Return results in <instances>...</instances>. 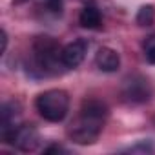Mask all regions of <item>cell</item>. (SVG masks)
Here are the masks:
<instances>
[{
    "instance_id": "cell-1",
    "label": "cell",
    "mask_w": 155,
    "mask_h": 155,
    "mask_svg": "<svg viewBox=\"0 0 155 155\" xmlns=\"http://www.w3.org/2000/svg\"><path fill=\"white\" fill-rule=\"evenodd\" d=\"M108 119V108L104 102L97 99H90L82 102V108L77 115V119L71 122L68 133L73 142L77 144H93Z\"/></svg>"
},
{
    "instance_id": "cell-2",
    "label": "cell",
    "mask_w": 155,
    "mask_h": 155,
    "mask_svg": "<svg viewBox=\"0 0 155 155\" xmlns=\"http://www.w3.org/2000/svg\"><path fill=\"white\" fill-rule=\"evenodd\" d=\"M33 58H35L37 68L42 73H48V75H57L62 68H66L64 62H62L60 44L53 37H48V35H42V37L35 38V42H33Z\"/></svg>"
},
{
    "instance_id": "cell-3",
    "label": "cell",
    "mask_w": 155,
    "mask_h": 155,
    "mask_svg": "<svg viewBox=\"0 0 155 155\" xmlns=\"http://www.w3.org/2000/svg\"><path fill=\"white\" fill-rule=\"evenodd\" d=\"M37 110L42 119L49 122H60L69 110V95L64 90H48L37 97Z\"/></svg>"
},
{
    "instance_id": "cell-4",
    "label": "cell",
    "mask_w": 155,
    "mask_h": 155,
    "mask_svg": "<svg viewBox=\"0 0 155 155\" xmlns=\"http://www.w3.org/2000/svg\"><path fill=\"white\" fill-rule=\"evenodd\" d=\"M2 140L20 151H35L40 144V133L33 124H18L9 133L2 135Z\"/></svg>"
},
{
    "instance_id": "cell-5",
    "label": "cell",
    "mask_w": 155,
    "mask_h": 155,
    "mask_svg": "<svg viewBox=\"0 0 155 155\" xmlns=\"http://www.w3.org/2000/svg\"><path fill=\"white\" fill-rule=\"evenodd\" d=\"M122 95L128 102H133V104H142V102H148L153 95V88H151V82L146 79V77H140V75H133L130 79H126L124 86H122Z\"/></svg>"
},
{
    "instance_id": "cell-6",
    "label": "cell",
    "mask_w": 155,
    "mask_h": 155,
    "mask_svg": "<svg viewBox=\"0 0 155 155\" xmlns=\"http://www.w3.org/2000/svg\"><path fill=\"white\" fill-rule=\"evenodd\" d=\"M88 42L84 38H77L73 42H69L68 46L62 48V62L66 68H77L81 66L82 60L86 58L88 53Z\"/></svg>"
},
{
    "instance_id": "cell-7",
    "label": "cell",
    "mask_w": 155,
    "mask_h": 155,
    "mask_svg": "<svg viewBox=\"0 0 155 155\" xmlns=\"http://www.w3.org/2000/svg\"><path fill=\"white\" fill-rule=\"evenodd\" d=\"M20 115H22V108L17 101H9L2 104V110H0V131L2 135L9 133L15 126H18L20 122Z\"/></svg>"
},
{
    "instance_id": "cell-8",
    "label": "cell",
    "mask_w": 155,
    "mask_h": 155,
    "mask_svg": "<svg viewBox=\"0 0 155 155\" xmlns=\"http://www.w3.org/2000/svg\"><path fill=\"white\" fill-rule=\"evenodd\" d=\"M95 64L101 71L106 73H115L120 66V57L115 49L111 48H101L95 55Z\"/></svg>"
},
{
    "instance_id": "cell-9",
    "label": "cell",
    "mask_w": 155,
    "mask_h": 155,
    "mask_svg": "<svg viewBox=\"0 0 155 155\" xmlns=\"http://www.w3.org/2000/svg\"><path fill=\"white\" fill-rule=\"evenodd\" d=\"M79 22H81V26L86 28V29H99L101 24H102L101 11H99L95 6H91V4H86L84 9H82L81 15H79Z\"/></svg>"
},
{
    "instance_id": "cell-10",
    "label": "cell",
    "mask_w": 155,
    "mask_h": 155,
    "mask_svg": "<svg viewBox=\"0 0 155 155\" xmlns=\"http://www.w3.org/2000/svg\"><path fill=\"white\" fill-rule=\"evenodd\" d=\"M135 20H137V24H139L140 28L151 26V24H153V20H155V9H153V6H150V4L140 6V9L137 11Z\"/></svg>"
},
{
    "instance_id": "cell-11",
    "label": "cell",
    "mask_w": 155,
    "mask_h": 155,
    "mask_svg": "<svg viewBox=\"0 0 155 155\" xmlns=\"http://www.w3.org/2000/svg\"><path fill=\"white\" fill-rule=\"evenodd\" d=\"M144 57L150 64H155V35H150L144 40Z\"/></svg>"
},
{
    "instance_id": "cell-12",
    "label": "cell",
    "mask_w": 155,
    "mask_h": 155,
    "mask_svg": "<svg viewBox=\"0 0 155 155\" xmlns=\"http://www.w3.org/2000/svg\"><path fill=\"white\" fill-rule=\"evenodd\" d=\"M62 151H66V150L62 146H58V144H51V146L44 148V153L46 155H49V153H62Z\"/></svg>"
},
{
    "instance_id": "cell-13",
    "label": "cell",
    "mask_w": 155,
    "mask_h": 155,
    "mask_svg": "<svg viewBox=\"0 0 155 155\" xmlns=\"http://www.w3.org/2000/svg\"><path fill=\"white\" fill-rule=\"evenodd\" d=\"M6 49H8V33L2 29V53H6Z\"/></svg>"
}]
</instances>
